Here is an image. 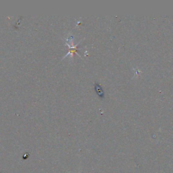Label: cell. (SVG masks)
Returning a JSON list of instances; mask_svg holds the SVG:
<instances>
[{
  "label": "cell",
  "mask_w": 173,
  "mask_h": 173,
  "mask_svg": "<svg viewBox=\"0 0 173 173\" xmlns=\"http://www.w3.org/2000/svg\"><path fill=\"white\" fill-rule=\"evenodd\" d=\"M69 173H70V172H69Z\"/></svg>",
  "instance_id": "6da1fadb"
}]
</instances>
